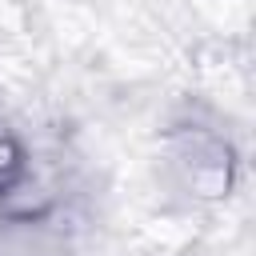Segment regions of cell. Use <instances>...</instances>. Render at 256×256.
<instances>
[{"instance_id":"6da1fadb","label":"cell","mask_w":256,"mask_h":256,"mask_svg":"<svg viewBox=\"0 0 256 256\" xmlns=\"http://www.w3.org/2000/svg\"><path fill=\"white\" fill-rule=\"evenodd\" d=\"M172 164L196 200H224L236 188V148L216 128L180 124L172 132Z\"/></svg>"},{"instance_id":"7a4b0ae2","label":"cell","mask_w":256,"mask_h":256,"mask_svg":"<svg viewBox=\"0 0 256 256\" xmlns=\"http://www.w3.org/2000/svg\"><path fill=\"white\" fill-rule=\"evenodd\" d=\"M28 168H32V156H28L24 140H20L12 128L0 124V192H8Z\"/></svg>"}]
</instances>
